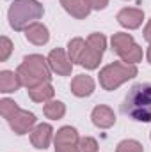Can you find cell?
<instances>
[{"label": "cell", "instance_id": "6da1fadb", "mask_svg": "<svg viewBox=\"0 0 151 152\" xmlns=\"http://www.w3.org/2000/svg\"><path fill=\"white\" fill-rule=\"evenodd\" d=\"M121 112L139 122H151V83H137L126 94Z\"/></svg>", "mask_w": 151, "mask_h": 152}, {"label": "cell", "instance_id": "7a4b0ae2", "mask_svg": "<svg viewBox=\"0 0 151 152\" xmlns=\"http://www.w3.org/2000/svg\"><path fill=\"white\" fill-rule=\"evenodd\" d=\"M52 73L53 71L50 69L48 58H44L43 55H36V53L27 55L16 69V75L21 81V87H27V88H32L44 81H50Z\"/></svg>", "mask_w": 151, "mask_h": 152}, {"label": "cell", "instance_id": "3957f363", "mask_svg": "<svg viewBox=\"0 0 151 152\" xmlns=\"http://www.w3.org/2000/svg\"><path fill=\"white\" fill-rule=\"evenodd\" d=\"M43 14H44V9L38 0H14L9 7L7 18H9L11 28H14L16 32H21L32 23H36L38 20H41Z\"/></svg>", "mask_w": 151, "mask_h": 152}, {"label": "cell", "instance_id": "277c9868", "mask_svg": "<svg viewBox=\"0 0 151 152\" xmlns=\"http://www.w3.org/2000/svg\"><path fill=\"white\" fill-rule=\"evenodd\" d=\"M137 66L135 64H124V62H112L105 66L100 71V85L105 90H115L124 81L137 76Z\"/></svg>", "mask_w": 151, "mask_h": 152}, {"label": "cell", "instance_id": "5b68a950", "mask_svg": "<svg viewBox=\"0 0 151 152\" xmlns=\"http://www.w3.org/2000/svg\"><path fill=\"white\" fill-rule=\"evenodd\" d=\"M112 51L124 62V64H137L142 60V48L135 42L132 34L117 32L110 39Z\"/></svg>", "mask_w": 151, "mask_h": 152}, {"label": "cell", "instance_id": "8992f818", "mask_svg": "<svg viewBox=\"0 0 151 152\" xmlns=\"http://www.w3.org/2000/svg\"><path fill=\"white\" fill-rule=\"evenodd\" d=\"M55 152H80L78 149V142L80 136L76 133L75 127L71 126H64L55 133Z\"/></svg>", "mask_w": 151, "mask_h": 152}, {"label": "cell", "instance_id": "52a82bcc", "mask_svg": "<svg viewBox=\"0 0 151 152\" xmlns=\"http://www.w3.org/2000/svg\"><path fill=\"white\" fill-rule=\"evenodd\" d=\"M9 126H11V129L16 133V134H27V133H30L32 129H34V126H36V115L32 113V112H27V110H16V113L13 115L9 120Z\"/></svg>", "mask_w": 151, "mask_h": 152}, {"label": "cell", "instance_id": "ba28073f", "mask_svg": "<svg viewBox=\"0 0 151 152\" xmlns=\"http://www.w3.org/2000/svg\"><path fill=\"white\" fill-rule=\"evenodd\" d=\"M48 64H50V69L53 73H57L59 76H70L73 71V62L70 60L68 53L62 48H55L50 51Z\"/></svg>", "mask_w": 151, "mask_h": 152}, {"label": "cell", "instance_id": "9c48e42d", "mask_svg": "<svg viewBox=\"0 0 151 152\" xmlns=\"http://www.w3.org/2000/svg\"><path fill=\"white\" fill-rule=\"evenodd\" d=\"M144 21V11L137 7H124L117 12V23L128 30H135Z\"/></svg>", "mask_w": 151, "mask_h": 152}, {"label": "cell", "instance_id": "30bf717a", "mask_svg": "<svg viewBox=\"0 0 151 152\" xmlns=\"http://www.w3.org/2000/svg\"><path fill=\"white\" fill-rule=\"evenodd\" d=\"M52 138H53V127L50 124H38L32 131H30V142L36 149H48L50 143H52Z\"/></svg>", "mask_w": 151, "mask_h": 152}, {"label": "cell", "instance_id": "8fae6325", "mask_svg": "<svg viewBox=\"0 0 151 152\" xmlns=\"http://www.w3.org/2000/svg\"><path fill=\"white\" fill-rule=\"evenodd\" d=\"M91 120H93V124L96 127L109 129V127H112L114 124H115V115H114L112 108H109L105 104H98L93 110V113H91Z\"/></svg>", "mask_w": 151, "mask_h": 152}, {"label": "cell", "instance_id": "7c38bea8", "mask_svg": "<svg viewBox=\"0 0 151 152\" xmlns=\"http://www.w3.org/2000/svg\"><path fill=\"white\" fill-rule=\"evenodd\" d=\"M94 80L87 75H78L71 80V92L76 97H89L94 92Z\"/></svg>", "mask_w": 151, "mask_h": 152}, {"label": "cell", "instance_id": "4fadbf2b", "mask_svg": "<svg viewBox=\"0 0 151 152\" xmlns=\"http://www.w3.org/2000/svg\"><path fill=\"white\" fill-rule=\"evenodd\" d=\"M23 32H25L27 41L32 42V44H36V46H43V44H46L50 41V32H48L46 25H43L39 21L32 23L30 27H27Z\"/></svg>", "mask_w": 151, "mask_h": 152}, {"label": "cell", "instance_id": "5bb4252c", "mask_svg": "<svg viewBox=\"0 0 151 152\" xmlns=\"http://www.w3.org/2000/svg\"><path fill=\"white\" fill-rule=\"evenodd\" d=\"M61 5L68 14H71L76 20H85L91 12V7L85 0H61Z\"/></svg>", "mask_w": 151, "mask_h": 152}, {"label": "cell", "instance_id": "9a60e30c", "mask_svg": "<svg viewBox=\"0 0 151 152\" xmlns=\"http://www.w3.org/2000/svg\"><path fill=\"white\" fill-rule=\"evenodd\" d=\"M53 87L50 85V81H44L41 85H36L32 88H29V97L34 101V103H48L53 99Z\"/></svg>", "mask_w": 151, "mask_h": 152}, {"label": "cell", "instance_id": "2e32d148", "mask_svg": "<svg viewBox=\"0 0 151 152\" xmlns=\"http://www.w3.org/2000/svg\"><path fill=\"white\" fill-rule=\"evenodd\" d=\"M20 87H21V81H20V78L14 71L5 69V71L0 73V92L11 94V92H16Z\"/></svg>", "mask_w": 151, "mask_h": 152}, {"label": "cell", "instance_id": "e0dca14e", "mask_svg": "<svg viewBox=\"0 0 151 152\" xmlns=\"http://www.w3.org/2000/svg\"><path fill=\"white\" fill-rule=\"evenodd\" d=\"M101 57H103L101 51H98V50H94L93 46L87 44L85 50H84V53H82L80 66L85 67V69H96V67L100 66V62H101Z\"/></svg>", "mask_w": 151, "mask_h": 152}, {"label": "cell", "instance_id": "ac0fdd59", "mask_svg": "<svg viewBox=\"0 0 151 152\" xmlns=\"http://www.w3.org/2000/svg\"><path fill=\"white\" fill-rule=\"evenodd\" d=\"M85 46H87V41H84L82 37H73L68 42V57L73 64H80V58H82Z\"/></svg>", "mask_w": 151, "mask_h": 152}, {"label": "cell", "instance_id": "d6986e66", "mask_svg": "<svg viewBox=\"0 0 151 152\" xmlns=\"http://www.w3.org/2000/svg\"><path fill=\"white\" fill-rule=\"evenodd\" d=\"M43 112L46 115V118L59 120V118H62V117L66 115V104H64L62 101H53V99H52V101L44 103Z\"/></svg>", "mask_w": 151, "mask_h": 152}, {"label": "cell", "instance_id": "ffe728a7", "mask_svg": "<svg viewBox=\"0 0 151 152\" xmlns=\"http://www.w3.org/2000/svg\"><path fill=\"white\" fill-rule=\"evenodd\" d=\"M115 152H144V147L137 140H123L117 143Z\"/></svg>", "mask_w": 151, "mask_h": 152}, {"label": "cell", "instance_id": "44dd1931", "mask_svg": "<svg viewBox=\"0 0 151 152\" xmlns=\"http://www.w3.org/2000/svg\"><path fill=\"white\" fill-rule=\"evenodd\" d=\"M16 110H20V106H18L13 99L4 97V99L0 101V113H2V117H4L5 120H9L13 115L16 113Z\"/></svg>", "mask_w": 151, "mask_h": 152}, {"label": "cell", "instance_id": "7402d4cb", "mask_svg": "<svg viewBox=\"0 0 151 152\" xmlns=\"http://www.w3.org/2000/svg\"><path fill=\"white\" fill-rule=\"evenodd\" d=\"M87 44L89 46H93L94 50H98V51H105V48H107V39L103 34H100V32H93L89 37H87Z\"/></svg>", "mask_w": 151, "mask_h": 152}, {"label": "cell", "instance_id": "603a6c76", "mask_svg": "<svg viewBox=\"0 0 151 152\" xmlns=\"http://www.w3.org/2000/svg\"><path fill=\"white\" fill-rule=\"evenodd\" d=\"M78 149L80 152H98V142L93 136H84L78 142Z\"/></svg>", "mask_w": 151, "mask_h": 152}, {"label": "cell", "instance_id": "cb8c5ba5", "mask_svg": "<svg viewBox=\"0 0 151 152\" xmlns=\"http://www.w3.org/2000/svg\"><path fill=\"white\" fill-rule=\"evenodd\" d=\"M11 53H13V42H11V39L2 36V39H0V62H5L11 57Z\"/></svg>", "mask_w": 151, "mask_h": 152}, {"label": "cell", "instance_id": "d4e9b609", "mask_svg": "<svg viewBox=\"0 0 151 152\" xmlns=\"http://www.w3.org/2000/svg\"><path fill=\"white\" fill-rule=\"evenodd\" d=\"M85 2H87L89 7L94 9V11H101V9H105V7L109 5V0H85Z\"/></svg>", "mask_w": 151, "mask_h": 152}, {"label": "cell", "instance_id": "484cf974", "mask_svg": "<svg viewBox=\"0 0 151 152\" xmlns=\"http://www.w3.org/2000/svg\"><path fill=\"white\" fill-rule=\"evenodd\" d=\"M144 39L151 44V20H148V23L144 27Z\"/></svg>", "mask_w": 151, "mask_h": 152}, {"label": "cell", "instance_id": "4316f807", "mask_svg": "<svg viewBox=\"0 0 151 152\" xmlns=\"http://www.w3.org/2000/svg\"><path fill=\"white\" fill-rule=\"evenodd\" d=\"M148 62L151 64V46L148 48Z\"/></svg>", "mask_w": 151, "mask_h": 152}, {"label": "cell", "instance_id": "83f0119b", "mask_svg": "<svg viewBox=\"0 0 151 152\" xmlns=\"http://www.w3.org/2000/svg\"><path fill=\"white\" fill-rule=\"evenodd\" d=\"M150 138H151V134H150Z\"/></svg>", "mask_w": 151, "mask_h": 152}]
</instances>
